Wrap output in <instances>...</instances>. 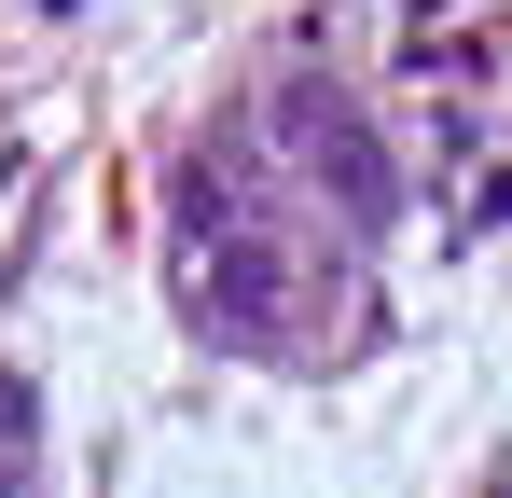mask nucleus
<instances>
[{
  "mask_svg": "<svg viewBox=\"0 0 512 498\" xmlns=\"http://www.w3.org/2000/svg\"><path fill=\"white\" fill-rule=\"evenodd\" d=\"M263 125H277V153L305 166V180L333 194V208L360 222V236H388V222H402V166H388L374 111H360V97H346L333 70H291L277 97H263Z\"/></svg>",
  "mask_w": 512,
  "mask_h": 498,
  "instance_id": "1",
  "label": "nucleus"
},
{
  "mask_svg": "<svg viewBox=\"0 0 512 498\" xmlns=\"http://www.w3.org/2000/svg\"><path fill=\"white\" fill-rule=\"evenodd\" d=\"M167 249H180V263L236 249V166H222V153H194V166L167 180Z\"/></svg>",
  "mask_w": 512,
  "mask_h": 498,
  "instance_id": "2",
  "label": "nucleus"
},
{
  "mask_svg": "<svg viewBox=\"0 0 512 498\" xmlns=\"http://www.w3.org/2000/svg\"><path fill=\"white\" fill-rule=\"evenodd\" d=\"M28 443H42V402H28V374H0V471H28Z\"/></svg>",
  "mask_w": 512,
  "mask_h": 498,
  "instance_id": "3",
  "label": "nucleus"
}]
</instances>
